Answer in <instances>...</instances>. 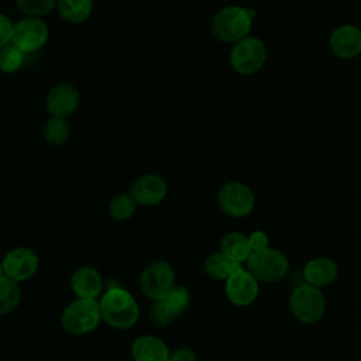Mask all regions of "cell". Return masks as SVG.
<instances>
[{"label":"cell","mask_w":361,"mask_h":361,"mask_svg":"<svg viewBox=\"0 0 361 361\" xmlns=\"http://www.w3.org/2000/svg\"><path fill=\"white\" fill-rule=\"evenodd\" d=\"M102 319L110 327L128 330L140 319V306L131 292L123 286L109 288L99 299Z\"/></svg>","instance_id":"cell-1"},{"label":"cell","mask_w":361,"mask_h":361,"mask_svg":"<svg viewBox=\"0 0 361 361\" xmlns=\"http://www.w3.org/2000/svg\"><path fill=\"white\" fill-rule=\"evenodd\" d=\"M254 17L255 13L251 8L226 6L213 16L212 32L221 42L235 44L250 35Z\"/></svg>","instance_id":"cell-2"},{"label":"cell","mask_w":361,"mask_h":361,"mask_svg":"<svg viewBox=\"0 0 361 361\" xmlns=\"http://www.w3.org/2000/svg\"><path fill=\"white\" fill-rule=\"evenodd\" d=\"M61 327L71 336H86L93 333L103 322L97 299L76 298L61 313Z\"/></svg>","instance_id":"cell-3"},{"label":"cell","mask_w":361,"mask_h":361,"mask_svg":"<svg viewBox=\"0 0 361 361\" xmlns=\"http://www.w3.org/2000/svg\"><path fill=\"white\" fill-rule=\"evenodd\" d=\"M292 316L302 324L317 323L326 312V299L322 288L303 282L293 288L289 296Z\"/></svg>","instance_id":"cell-4"},{"label":"cell","mask_w":361,"mask_h":361,"mask_svg":"<svg viewBox=\"0 0 361 361\" xmlns=\"http://www.w3.org/2000/svg\"><path fill=\"white\" fill-rule=\"evenodd\" d=\"M244 267L258 282L275 283L288 275L289 259L281 250L268 247L261 251H252L244 262Z\"/></svg>","instance_id":"cell-5"},{"label":"cell","mask_w":361,"mask_h":361,"mask_svg":"<svg viewBox=\"0 0 361 361\" xmlns=\"http://www.w3.org/2000/svg\"><path fill=\"white\" fill-rule=\"evenodd\" d=\"M267 61V47L265 44L252 35L233 44L230 51V65L238 75H252L257 73Z\"/></svg>","instance_id":"cell-6"},{"label":"cell","mask_w":361,"mask_h":361,"mask_svg":"<svg viewBox=\"0 0 361 361\" xmlns=\"http://www.w3.org/2000/svg\"><path fill=\"white\" fill-rule=\"evenodd\" d=\"M190 302V293L188 288L182 285H175L165 296L152 300L148 309L149 320L158 326H169L173 319L182 314Z\"/></svg>","instance_id":"cell-7"},{"label":"cell","mask_w":361,"mask_h":361,"mask_svg":"<svg viewBox=\"0 0 361 361\" xmlns=\"http://www.w3.org/2000/svg\"><path fill=\"white\" fill-rule=\"evenodd\" d=\"M175 285L173 267L165 259L148 262L140 274L141 290L151 300L165 296Z\"/></svg>","instance_id":"cell-8"},{"label":"cell","mask_w":361,"mask_h":361,"mask_svg":"<svg viewBox=\"0 0 361 361\" xmlns=\"http://www.w3.org/2000/svg\"><path fill=\"white\" fill-rule=\"evenodd\" d=\"M217 203L224 214L241 219L252 212L255 197L250 186L238 180H230L220 188L217 193Z\"/></svg>","instance_id":"cell-9"},{"label":"cell","mask_w":361,"mask_h":361,"mask_svg":"<svg viewBox=\"0 0 361 361\" xmlns=\"http://www.w3.org/2000/svg\"><path fill=\"white\" fill-rule=\"evenodd\" d=\"M49 38V30L41 17H24L14 23L11 44L24 54L41 49Z\"/></svg>","instance_id":"cell-10"},{"label":"cell","mask_w":361,"mask_h":361,"mask_svg":"<svg viewBox=\"0 0 361 361\" xmlns=\"http://www.w3.org/2000/svg\"><path fill=\"white\" fill-rule=\"evenodd\" d=\"M224 293L231 305L247 307L257 300L259 295V282L243 265L224 281Z\"/></svg>","instance_id":"cell-11"},{"label":"cell","mask_w":361,"mask_h":361,"mask_svg":"<svg viewBox=\"0 0 361 361\" xmlns=\"http://www.w3.org/2000/svg\"><path fill=\"white\" fill-rule=\"evenodd\" d=\"M1 262L6 276L18 283L31 279L39 268L38 255L28 247H16L8 250Z\"/></svg>","instance_id":"cell-12"},{"label":"cell","mask_w":361,"mask_h":361,"mask_svg":"<svg viewBox=\"0 0 361 361\" xmlns=\"http://www.w3.org/2000/svg\"><path fill=\"white\" fill-rule=\"evenodd\" d=\"M80 104V93L71 83L54 86L45 96V109L51 117H71Z\"/></svg>","instance_id":"cell-13"},{"label":"cell","mask_w":361,"mask_h":361,"mask_svg":"<svg viewBox=\"0 0 361 361\" xmlns=\"http://www.w3.org/2000/svg\"><path fill=\"white\" fill-rule=\"evenodd\" d=\"M166 180L157 173H144L130 186V195L141 206H157L166 197Z\"/></svg>","instance_id":"cell-14"},{"label":"cell","mask_w":361,"mask_h":361,"mask_svg":"<svg viewBox=\"0 0 361 361\" xmlns=\"http://www.w3.org/2000/svg\"><path fill=\"white\" fill-rule=\"evenodd\" d=\"M331 52L340 59H354L361 54V28L354 24H341L330 35Z\"/></svg>","instance_id":"cell-15"},{"label":"cell","mask_w":361,"mask_h":361,"mask_svg":"<svg viewBox=\"0 0 361 361\" xmlns=\"http://www.w3.org/2000/svg\"><path fill=\"white\" fill-rule=\"evenodd\" d=\"M302 274L305 282L317 288H324L337 279L338 265L329 257H316L305 264Z\"/></svg>","instance_id":"cell-16"},{"label":"cell","mask_w":361,"mask_h":361,"mask_svg":"<svg viewBox=\"0 0 361 361\" xmlns=\"http://www.w3.org/2000/svg\"><path fill=\"white\" fill-rule=\"evenodd\" d=\"M71 289L76 298L97 299L103 290V278L93 267H79L71 276Z\"/></svg>","instance_id":"cell-17"},{"label":"cell","mask_w":361,"mask_h":361,"mask_svg":"<svg viewBox=\"0 0 361 361\" xmlns=\"http://www.w3.org/2000/svg\"><path fill=\"white\" fill-rule=\"evenodd\" d=\"M134 361H168L169 348L166 343L152 334L138 336L130 348Z\"/></svg>","instance_id":"cell-18"},{"label":"cell","mask_w":361,"mask_h":361,"mask_svg":"<svg viewBox=\"0 0 361 361\" xmlns=\"http://www.w3.org/2000/svg\"><path fill=\"white\" fill-rule=\"evenodd\" d=\"M240 267H243V264L234 261L221 250L209 254L203 262L204 274L216 281H226Z\"/></svg>","instance_id":"cell-19"},{"label":"cell","mask_w":361,"mask_h":361,"mask_svg":"<svg viewBox=\"0 0 361 361\" xmlns=\"http://www.w3.org/2000/svg\"><path fill=\"white\" fill-rule=\"evenodd\" d=\"M220 250L240 264H244L252 252L250 243H248V235H245L241 231L226 233L221 237Z\"/></svg>","instance_id":"cell-20"},{"label":"cell","mask_w":361,"mask_h":361,"mask_svg":"<svg viewBox=\"0 0 361 361\" xmlns=\"http://www.w3.org/2000/svg\"><path fill=\"white\" fill-rule=\"evenodd\" d=\"M56 8L66 23L82 24L93 11V0H56Z\"/></svg>","instance_id":"cell-21"},{"label":"cell","mask_w":361,"mask_h":361,"mask_svg":"<svg viewBox=\"0 0 361 361\" xmlns=\"http://www.w3.org/2000/svg\"><path fill=\"white\" fill-rule=\"evenodd\" d=\"M71 135V126L66 118L51 117L45 121L42 127V137L47 144L52 147L63 145Z\"/></svg>","instance_id":"cell-22"},{"label":"cell","mask_w":361,"mask_h":361,"mask_svg":"<svg viewBox=\"0 0 361 361\" xmlns=\"http://www.w3.org/2000/svg\"><path fill=\"white\" fill-rule=\"evenodd\" d=\"M21 300V289L18 282L8 276L0 278V316L14 312Z\"/></svg>","instance_id":"cell-23"},{"label":"cell","mask_w":361,"mask_h":361,"mask_svg":"<svg viewBox=\"0 0 361 361\" xmlns=\"http://www.w3.org/2000/svg\"><path fill=\"white\" fill-rule=\"evenodd\" d=\"M137 202L130 193H118L111 197L109 203V214L116 221H126L134 216Z\"/></svg>","instance_id":"cell-24"},{"label":"cell","mask_w":361,"mask_h":361,"mask_svg":"<svg viewBox=\"0 0 361 361\" xmlns=\"http://www.w3.org/2000/svg\"><path fill=\"white\" fill-rule=\"evenodd\" d=\"M24 55L25 54L16 45H6L0 49V71L7 75L17 72L24 63Z\"/></svg>","instance_id":"cell-25"},{"label":"cell","mask_w":361,"mask_h":361,"mask_svg":"<svg viewBox=\"0 0 361 361\" xmlns=\"http://www.w3.org/2000/svg\"><path fill=\"white\" fill-rule=\"evenodd\" d=\"M16 6L24 17H44L56 7V0H16Z\"/></svg>","instance_id":"cell-26"},{"label":"cell","mask_w":361,"mask_h":361,"mask_svg":"<svg viewBox=\"0 0 361 361\" xmlns=\"http://www.w3.org/2000/svg\"><path fill=\"white\" fill-rule=\"evenodd\" d=\"M14 23L3 13H0V49L11 44Z\"/></svg>","instance_id":"cell-27"},{"label":"cell","mask_w":361,"mask_h":361,"mask_svg":"<svg viewBox=\"0 0 361 361\" xmlns=\"http://www.w3.org/2000/svg\"><path fill=\"white\" fill-rule=\"evenodd\" d=\"M248 243H250L251 251H261L269 247V237L262 230H254L248 235Z\"/></svg>","instance_id":"cell-28"},{"label":"cell","mask_w":361,"mask_h":361,"mask_svg":"<svg viewBox=\"0 0 361 361\" xmlns=\"http://www.w3.org/2000/svg\"><path fill=\"white\" fill-rule=\"evenodd\" d=\"M168 361H197V355L189 347H179L175 351H171Z\"/></svg>","instance_id":"cell-29"},{"label":"cell","mask_w":361,"mask_h":361,"mask_svg":"<svg viewBox=\"0 0 361 361\" xmlns=\"http://www.w3.org/2000/svg\"><path fill=\"white\" fill-rule=\"evenodd\" d=\"M6 274H4V268H3V262L0 261V278H3Z\"/></svg>","instance_id":"cell-30"}]
</instances>
